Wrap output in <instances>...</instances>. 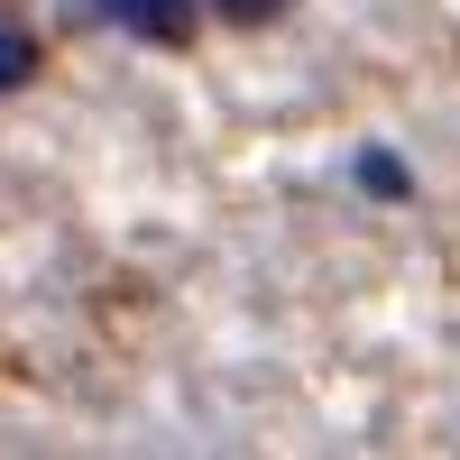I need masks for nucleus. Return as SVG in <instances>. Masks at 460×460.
<instances>
[{
    "mask_svg": "<svg viewBox=\"0 0 460 460\" xmlns=\"http://www.w3.org/2000/svg\"><path fill=\"white\" fill-rule=\"evenodd\" d=\"M102 10L138 37H157V47H184V28H194V0H102Z\"/></svg>",
    "mask_w": 460,
    "mask_h": 460,
    "instance_id": "1",
    "label": "nucleus"
},
{
    "mask_svg": "<svg viewBox=\"0 0 460 460\" xmlns=\"http://www.w3.org/2000/svg\"><path fill=\"white\" fill-rule=\"evenodd\" d=\"M28 74H37V47H28V37H10V28H0V93H19Z\"/></svg>",
    "mask_w": 460,
    "mask_h": 460,
    "instance_id": "2",
    "label": "nucleus"
},
{
    "mask_svg": "<svg viewBox=\"0 0 460 460\" xmlns=\"http://www.w3.org/2000/svg\"><path fill=\"white\" fill-rule=\"evenodd\" d=\"M359 184H368V194H405V166L396 157H359Z\"/></svg>",
    "mask_w": 460,
    "mask_h": 460,
    "instance_id": "3",
    "label": "nucleus"
},
{
    "mask_svg": "<svg viewBox=\"0 0 460 460\" xmlns=\"http://www.w3.org/2000/svg\"><path fill=\"white\" fill-rule=\"evenodd\" d=\"M221 10H230V19H277L286 0H221Z\"/></svg>",
    "mask_w": 460,
    "mask_h": 460,
    "instance_id": "4",
    "label": "nucleus"
}]
</instances>
